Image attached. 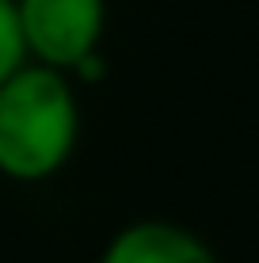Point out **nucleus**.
<instances>
[{
	"mask_svg": "<svg viewBox=\"0 0 259 263\" xmlns=\"http://www.w3.org/2000/svg\"><path fill=\"white\" fill-rule=\"evenodd\" d=\"M76 99L57 69L23 65L0 84V172L46 179L76 145Z\"/></svg>",
	"mask_w": 259,
	"mask_h": 263,
	"instance_id": "1",
	"label": "nucleus"
},
{
	"mask_svg": "<svg viewBox=\"0 0 259 263\" xmlns=\"http://www.w3.org/2000/svg\"><path fill=\"white\" fill-rule=\"evenodd\" d=\"M23 46L46 69H76L95 53L103 0H15Z\"/></svg>",
	"mask_w": 259,
	"mask_h": 263,
	"instance_id": "2",
	"label": "nucleus"
},
{
	"mask_svg": "<svg viewBox=\"0 0 259 263\" xmlns=\"http://www.w3.org/2000/svg\"><path fill=\"white\" fill-rule=\"evenodd\" d=\"M99 263H217L210 244L172 221H137L114 233Z\"/></svg>",
	"mask_w": 259,
	"mask_h": 263,
	"instance_id": "3",
	"label": "nucleus"
},
{
	"mask_svg": "<svg viewBox=\"0 0 259 263\" xmlns=\"http://www.w3.org/2000/svg\"><path fill=\"white\" fill-rule=\"evenodd\" d=\"M27 46H23V27L15 0H0V84L23 69Z\"/></svg>",
	"mask_w": 259,
	"mask_h": 263,
	"instance_id": "4",
	"label": "nucleus"
}]
</instances>
